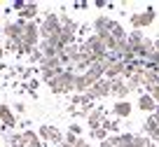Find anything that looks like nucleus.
Here are the masks:
<instances>
[{
    "label": "nucleus",
    "mask_w": 159,
    "mask_h": 147,
    "mask_svg": "<svg viewBox=\"0 0 159 147\" xmlns=\"http://www.w3.org/2000/svg\"><path fill=\"white\" fill-rule=\"evenodd\" d=\"M12 7H14V10H16V14H19V12L26 7V2H24V0H14V2H12Z\"/></svg>",
    "instance_id": "5701e85b"
},
{
    "label": "nucleus",
    "mask_w": 159,
    "mask_h": 147,
    "mask_svg": "<svg viewBox=\"0 0 159 147\" xmlns=\"http://www.w3.org/2000/svg\"><path fill=\"white\" fill-rule=\"evenodd\" d=\"M14 112H16V114H24V112H26V105H24V103H16V105H14Z\"/></svg>",
    "instance_id": "393cba45"
},
{
    "label": "nucleus",
    "mask_w": 159,
    "mask_h": 147,
    "mask_svg": "<svg viewBox=\"0 0 159 147\" xmlns=\"http://www.w3.org/2000/svg\"><path fill=\"white\" fill-rule=\"evenodd\" d=\"M42 61H45L42 51H40V49H33V54H30V63H42Z\"/></svg>",
    "instance_id": "6ab92c4d"
},
{
    "label": "nucleus",
    "mask_w": 159,
    "mask_h": 147,
    "mask_svg": "<svg viewBox=\"0 0 159 147\" xmlns=\"http://www.w3.org/2000/svg\"><path fill=\"white\" fill-rule=\"evenodd\" d=\"M108 93H110V79L103 77V79H98V82L87 91V96H89L91 100H98V98H105Z\"/></svg>",
    "instance_id": "0eeeda50"
},
{
    "label": "nucleus",
    "mask_w": 159,
    "mask_h": 147,
    "mask_svg": "<svg viewBox=\"0 0 159 147\" xmlns=\"http://www.w3.org/2000/svg\"><path fill=\"white\" fill-rule=\"evenodd\" d=\"M110 26H112V19H108L105 14L96 16L94 24H91V30H94V35H108L110 33Z\"/></svg>",
    "instance_id": "6e6552de"
},
{
    "label": "nucleus",
    "mask_w": 159,
    "mask_h": 147,
    "mask_svg": "<svg viewBox=\"0 0 159 147\" xmlns=\"http://www.w3.org/2000/svg\"><path fill=\"white\" fill-rule=\"evenodd\" d=\"M143 40H145L143 30H131V33L126 35V42H129V49H134V51H138V47L143 44Z\"/></svg>",
    "instance_id": "ddd939ff"
},
{
    "label": "nucleus",
    "mask_w": 159,
    "mask_h": 147,
    "mask_svg": "<svg viewBox=\"0 0 159 147\" xmlns=\"http://www.w3.org/2000/svg\"><path fill=\"white\" fill-rule=\"evenodd\" d=\"M129 84H126V79L117 77V79H110V96H115L117 100H126V96H129Z\"/></svg>",
    "instance_id": "423d86ee"
},
{
    "label": "nucleus",
    "mask_w": 159,
    "mask_h": 147,
    "mask_svg": "<svg viewBox=\"0 0 159 147\" xmlns=\"http://www.w3.org/2000/svg\"><path fill=\"white\" fill-rule=\"evenodd\" d=\"M145 93H150V96H152V100L159 105V87H152V89H148Z\"/></svg>",
    "instance_id": "aec40b11"
},
{
    "label": "nucleus",
    "mask_w": 159,
    "mask_h": 147,
    "mask_svg": "<svg viewBox=\"0 0 159 147\" xmlns=\"http://www.w3.org/2000/svg\"><path fill=\"white\" fill-rule=\"evenodd\" d=\"M129 21H131V26H134V30L148 28V26L154 21V7H145V10L138 12V14H131Z\"/></svg>",
    "instance_id": "20e7f679"
},
{
    "label": "nucleus",
    "mask_w": 159,
    "mask_h": 147,
    "mask_svg": "<svg viewBox=\"0 0 159 147\" xmlns=\"http://www.w3.org/2000/svg\"><path fill=\"white\" fill-rule=\"evenodd\" d=\"M38 79H30V82H28V93H30V96H35V89H38Z\"/></svg>",
    "instance_id": "4be33fe9"
},
{
    "label": "nucleus",
    "mask_w": 159,
    "mask_h": 147,
    "mask_svg": "<svg viewBox=\"0 0 159 147\" xmlns=\"http://www.w3.org/2000/svg\"><path fill=\"white\" fill-rule=\"evenodd\" d=\"M87 122H89V128H101L105 122V112L101 108H94L89 110V114H87Z\"/></svg>",
    "instance_id": "9d476101"
},
{
    "label": "nucleus",
    "mask_w": 159,
    "mask_h": 147,
    "mask_svg": "<svg viewBox=\"0 0 159 147\" xmlns=\"http://www.w3.org/2000/svg\"><path fill=\"white\" fill-rule=\"evenodd\" d=\"M138 108L143 110V112L154 114V110H157V103L152 100V96H150V93H140V98H138Z\"/></svg>",
    "instance_id": "f8f14e48"
},
{
    "label": "nucleus",
    "mask_w": 159,
    "mask_h": 147,
    "mask_svg": "<svg viewBox=\"0 0 159 147\" xmlns=\"http://www.w3.org/2000/svg\"><path fill=\"white\" fill-rule=\"evenodd\" d=\"M110 35L119 42V40H126V35H129V33L124 30V26L119 24V21H112V26H110Z\"/></svg>",
    "instance_id": "dca6fc26"
},
{
    "label": "nucleus",
    "mask_w": 159,
    "mask_h": 147,
    "mask_svg": "<svg viewBox=\"0 0 159 147\" xmlns=\"http://www.w3.org/2000/svg\"><path fill=\"white\" fill-rule=\"evenodd\" d=\"M61 33V21H59V14H45L42 24H40V38L42 40H56Z\"/></svg>",
    "instance_id": "f03ea898"
},
{
    "label": "nucleus",
    "mask_w": 159,
    "mask_h": 147,
    "mask_svg": "<svg viewBox=\"0 0 159 147\" xmlns=\"http://www.w3.org/2000/svg\"><path fill=\"white\" fill-rule=\"evenodd\" d=\"M61 70H63V65L59 63V59H45L42 63H40V79L49 84Z\"/></svg>",
    "instance_id": "7ed1b4c3"
},
{
    "label": "nucleus",
    "mask_w": 159,
    "mask_h": 147,
    "mask_svg": "<svg viewBox=\"0 0 159 147\" xmlns=\"http://www.w3.org/2000/svg\"><path fill=\"white\" fill-rule=\"evenodd\" d=\"M89 136L94 138V140H101V142H103V140H108V128H103V126H101V128H91Z\"/></svg>",
    "instance_id": "f3484780"
},
{
    "label": "nucleus",
    "mask_w": 159,
    "mask_h": 147,
    "mask_svg": "<svg viewBox=\"0 0 159 147\" xmlns=\"http://www.w3.org/2000/svg\"><path fill=\"white\" fill-rule=\"evenodd\" d=\"M38 10H40V7L35 5V2H26V7H24V10H21V12H19V16H21V19H24V21H30V19H35V14H38Z\"/></svg>",
    "instance_id": "2eb2a0df"
},
{
    "label": "nucleus",
    "mask_w": 159,
    "mask_h": 147,
    "mask_svg": "<svg viewBox=\"0 0 159 147\" xmlns=\"http://www.w3.org/2000/svg\"><path fill=\"white\" fill-rule=\"evenodd\" d=\"M75 147H91V145L84 140V138H80V140H77V145H75Z\"/></svg>",
    "instance_id": "bb28decb"
},
{
    "label": "nucleus",
    "mask_w": 159,
    "mask_h": 147,
    "mask_svg": "<svg viewBox=\"0 0 159 147\" xmlns=\"http://www.w3.org/2000/svg\"><path fill=\"white\" fill-rule=\"evenodd\" d=\"M38 138L40 140H49L52 138V126H40L38 128Z\"/></svg>",
    "instance_id": "a211bd4d"
},
{
    "label": "nucleus",
    "mask_w": 159,
    "mask_h": 147,
    "mask_svg": "<svg viewBox=\"0 0 159 147\" xmlns=\"http://www.w3.org/2000/svg\"><path fill=\"white\" fill-rule=\"evenodd\" d=\"M112 112L117 114V117H129L131 114V103L129 100H117L115 108H112Z\"/></svg>",
    "instance_id": "4468645a"
},
{
    "label": "nucleus",
    "mask_w": 159,
    "mask_h": 147,
    "mask_svg": "<svg viewBox=\"0 0 159 147\" xmlns=\"http://www.w3.org/2000/svg\"><path fill=\"white\" fill-rule=\"evenodd\" d=\"M154 117H157V119H159V108H157V110H154Z\"/></svg>",
    "instance_id": "cd10ccee"
},
{
    "label": "nucleus",
    "mask_w": 159,
    "mask_h": 147,
    "mask_svg": "<svg viewBox=\"0 0 159 147\" xmlns=\"http://www.w3.org/2000/svg\"><path fill=\"white\" fill-rule=\"evenodd\" d=\"M2 54H5V49H2V47H0V59H2Z\"/></svg>",
    "instance_id": "c85d7f7f"
},
{
    "label": "nucleus",
    "mask_w": 159,
    "mask_h": 147,
    "mask_svg": "<svg viewBox=\"0 0 159 147\" xmlns=\"http://www.w3.org/2000/svg\"><path fill=\"white\" fill-rule=\"evenodd\" d=\"M157 73H159V65H157Z\"/></svg>",
    "instance_id": "c756f323"
},
{
    "label": "nucleus",
    "mask_w": 159,
    "mask_h": 147,
    "mask_svg": "<svg viewBox=\"0 0 159 147\" xmlns=\"http://www.w3.org/2000/svg\"><path fill=\"white\" fill-rule=\"evenodd\" d=\"M16 73H19V77H24V79H28L30 75H33V68H19L16 70Z\"/></svg>",
    "instance_id": "412c9836"
},
{
    "label": "nucleus",
    "mask_w": 159,
    "mask_h": 147,
    "mask_svg": "<svg viewBox=\"0 0 159 147\" xmlns=\"http://www.w3.org/2000/svg\"><path fill=\"white\" fill-rule=\"evenodd\" d=\"M143 131H145V136H148V138H154V140L159 138V119L154 117V114H150V117L145 119Z\"/></svg>",
    "instance_id": "1a4fd4ad"
},
{
    "label": "nucleus",
    "mask_w": 159,
    "mask_h": 147,
    "mask_svg": "<svg viewBox=\"0 0 159 147\" xmlns=\"http://www.w3.org/2000/svg\"><path fill=\"white\" fill-rule=\"evenodd\" d=\"M70 133L80 138V133H82V126H80V124H70Z\"/></svg>",
    "instance_id": "b1692460"
},
{
    "label": "nucleus",
    "mask_w": 159,
    "mask_h": 147,
    "mask_svg": "<svg viewBox=\"0 0 159 147\" xmlns=\"http://www.w3.org/2000/svg\"><path fill=\"white\" fill-rule=\"evenodd\" d=\"M21 42L35 47L40 42V26L33 24V21H24V38H21Z\"/></svg>",
    "instance_id": "39448f33"
},
{
    "label": "nucleus",
    "mask_w": 159,
    "mask_h": 147,
    "mask_svg": "<svg viewBox=\"0 0 159 147\" xmlns=\"http://www.w3.org/2000/svg\"><path fill=\"white\" fill-rule=\"evenodd\" d=\"M0 122H2L5 128H14L16 126V117H14V112H12L7 105H0Z\"/></svg>",
    "instance_id": "9b49d317"
},
{
    "label": "nucleus",
    "mask_w": 159,
    "mask_h": 147,
    "mask_svg": "<svg viewBox=\"0 0 159 147\" xmlns=\"http://www.w3.org/2000/svg\"><path fill=\"white\" fill-rule=\"evenodd\" d=\"M101 147H117V145H115V138H108V140H103V142H101Z\"/></svg>",
    "instance_id": "a878e982"
},
{
    "label": "nucleus",
    "mask_w": 159,
    "mask_h": 147,
    "mask_svg": "<svg viewBox=\"0 0 159 147\" xmlns=\"http://www.w3.org/2000/svg\"><path fill=\"white\" fill-rule=\"evenodd\" d=\"M75 68H63L54 79L49 82V89L54 93H68V91H75Z\"/></svg>",
    "instance_id": "f257e3e1"
}]
</instances>
